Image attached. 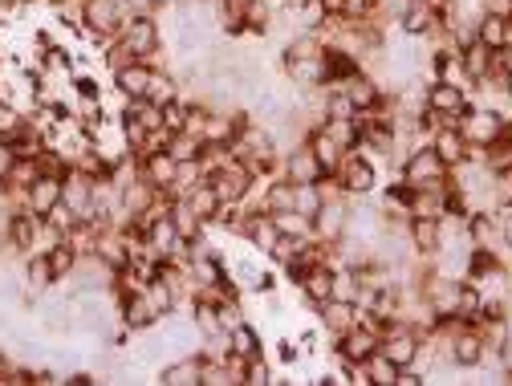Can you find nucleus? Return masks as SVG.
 I'll use <instances>...</instances> for the list:
<instances>
[{
  "mask_svg": "<svg viewBox=\"0 0 512 386\" xmlns=\"http://www.w3.org/2000/svg\"><path fill=\"white\" fill-rule=\"evenodd\" d=\"M431 151H435L447 167H456V163H464V159H468V143H464V135L456 131V126H443V131H431Z\"/></svg>",
  "mask_w": 512,
  "mask_h": 386,
  "instance_id": "nucleus-19",
  "label": "nucleus"
},
{
  "mask_svg": "<svg viewBox=\"0 0 512 386\" xmlns=\"http://www.w3.org/2000/svg\"><path fill=\"white\" fill-rule=\"evenodd\" d=\"M200 183H204L200 159H187V163L175 167V179H171V187H167V196H187V191H191V187H200Z\"/></svg>",
  "mask_w": 512,
  "mask_h": 386,
  "instance_id": "nucleus-27",
  "label": "nucleus"
},
{
  "mask_svg": "<svg viewBox=\"0 0 512 386\" xmlns=\"http://www.w3.org/2000/svg\"><path fill=\"white\" fill-rule=\"evenodd\" d=\"M37 175H41V167H37V159H13V167H9V175H5V187H21V191H29Z\"/></svg>",
  "mask_w": 512,
  "mask_h": 386,
  "instance_id": "nucleus-29",
  "label": "nucleus"
},
{
  "mask_svg": "<svg viewBox=\"0 0 512 386\" xmlns=\"http://www.w3.org/2000/svg\"><path fill=\"white\" fill-rule=\"evenodd\" d=\"M342 90H346V98L354 102V110H358V114L387 102V90H382V86H378V78H374V74H366V70H354V74L342 82Z\"/></svg>",
  "mask_w": 512,
  "mask_h": 386,
  "instance_id": "nucleus-10",
  "label": "nucleus"
},
{
  "mask_svg": "<svg viewBox=\"0 0 512 386\" xmlns=\"http://www.w3.org/2000/svg\"><path fill=\"white\" fill-rule=\"evenodd\" d=\"M224 334H228V354H240V358H261L265 354V338L252 321H240V326H232Z\"/></svg>",
  "mask_w": 512,
  "mask_h": 386,
  "instance_id": "nucleus-18",
  "label": "nucleus"
},
{
  "mask_svg": "<svg viewBox=\"0 0 512 386\" xmlns=\"http://www.w3.org/2000/svg\"><path fill=\"white\" fill-rule=\"evenodd\" d=\"M175 98H183V90H179V78H175L171 70H155V66H151L147 102H155V106H167V102H175Z\"/></svg>",
  "mask_w": 512,
  "mask_h": 386,
  "instance_id": "nucleus-25",
  "label": "nucleus"
},
{
  "mask_svg": "<svg viewBox=\"0 0 512 386\" xmlns=\"http://www.w3.org/2000/svg\"><path fill=\"white\" fill-rule=\"evenodd\" d=\"M281 175L293 179V183H322V179H326V167L317 163V155L309 151V143H297L293 151H285Z\"/></svg>",
  "mask_w": 512,
  "mask_h": 386,
  "instance_id": "nucleus-9",
  "label": "nucleus"
},
{
  "mask_svg": "<svg viewBox=\"0 0 512 386\" xmlns=\"http://www.w3.org/2000/svg\"><path fill=\"white\" fill-rule=\"evenodd\" d=\"M167 216H171V224H175L179 240H200V236H204V220H200L196 212H191V204H187L183 196H171Z\"/></svg>",
  "mask_w": 512,
  "mask_h": 386,
  "instance_id": "nucleus-21",
  "label": "nucleus"
},
{
  "mask_svg": "<svg viewBox=\"0 0 512 386\" xmlns=\"http://www.w3.org/2000/svg\"><path fill=\"white\" fill-rule=\"evenodd\" d=\"M57 204H61V175H37L29 187V212L45 220Z\"/></svg>",
  "mask_w": 512,
  "mask_h": 386,
  "instance_id": "nucleus-14",
  "label": "nucleus"
},
{
  "mask_svg": "<svg viewBox=\"0 0 512 386\" xmlns=\"http://www.w3.org/2000/svg\"><path fill=\"white\" fill-rule=\"evenodd\" d=\"M346 224H350V196L346 191H334V196L322 200V208L313 216V240L338 244L346 236Z\"/></svg>",
  "mask_w": 512,
  "mask_h": 386,
  "instance_id": "nucleus-5",
  "label": "nucleus"
},
{
  "mask_svg": "<svg viewBox=\"0 0 512 386\" xmlns=\"http://www.w3.org/2000/svg\"><path fill=\"white\" fill-rule=\"evenodd\" d=\"M423 102H427V110H435V114H452V118H460L468 106H472V94H468V86H456V82H427L423 86Z\"/></svg>",
  "mask_w": 512,
  "mask_h": 386,
  "instance_id": "nucleus-8",
  "label": "nucleus"
},
{
  "mask_svg": "<svg viewBox=\"0 0 512 386\" xmlns=\"http://www.w3.org/2000/svg\"><path fill=\"white\" fill-rule=\"evenodd\" d=\"M208 183H212V191L220 196V204H224V208H236V204L248 196V191H252L256 175H252V167H248V163L228 159L220 171H212V175H208Z\"/></svg>",
  "mask_w": 512,
  "mask_h": 386,
  "instance_id": "nucleus-4",
  "label": "nucleus"
},
{
  "mask_svg": "<svg viewBox=\"0 0 512 386\" xmlns=\"http://www.w3.org/2000/svg\"><path fill=\"white\" fill-rule=\"evenodd\" d=\"M25 5H33V0H25Z\"/></svg>",
  "mask_w": 512,
  "mask_h": 386,
  "instance_id": "nucleus-33",
  "label": "nucleus"
},
{
  "mask_svg": "<svg viewBox=\"0 0 512 386\" xmlns=\"http://www.w3.org/2000/svg\"><path fill=\"white\" fill-rule=\"evenodd\" d=\"M399 175H403L411 187H427V183H447V175H452V167H447V163H443V159L431 151V143H423V147H415V151L403 159Z\"/></svg>",
  "mask_w": 512,
  "mask_h": 386,
  "instance_id": "nucleus-6",
  "label": "nucleus"
},
{
  "mask_svg": "<svg viewBox=\"0 0 512 386\" xmlns=\"http://www.w3.org/2000/svg\"><path fill=\"white\" fill-rule=\"evenodd\" d=\"M13 159H17V155H13V147H9L5 139H0V183H5V175H9V167H13Z\"/></svg>",
  "mask_w": 512,
  "mask_h": 386,
  "instance_id": "nucleus-32",
  "label": "nucleus"
},
{
  "mask_svg": "<svg viewBox=\"0 0 512 386\" xmlns=\"http://www.w3.org/2000/svg\"><path fill=\"white\" fill-rule=\"evenodd\" d=\"M78 248L70 244V240H57L49 252H45V265H49V273H53V281H66L70 273H74V265H78Z\"/></svg>",
  "mask_w": 512,
  "mask_h": 386,
  "instance_id": "nucleus-23",
  "label": "nucleus"
},
{
  "mask_svg": "<svg viewBox=\"0 0 512 386\" xmlns=\"http://www.w3.org/2000/svg\"><path fill=\"white\" fill-rule=\"evenodd\" d=\"M200 350L196 354H179V358H167L155 374V382L163 386H200Z\"/></svg>",
  "mask_w": 512,
  "mask_h": 386,
  "instance_id": "nucleus-11",
  "label": "nucleus"
},
{
  "mask_svg": "<svg viewBox=\"0 0 512 386\" xmlns=\"http://www.w3.org/2000/svg\"><path fill=\"white\" fill-rule=\"evenodd\" d=\"M200 151H204V139H200V135H187V131H171V139H167V155H171L175 163L200 159Z\"/></svg>",
  "mask_w": 512,
  "mask_h": 386,
  "instance_id": "nucleus-26",
  "label": "nucleus"
},
{
  "mask_svg": "<svg viewBox=\"0 0 512 386\" xmlns=\"http://www.w3.org/2000/svg\"><path fill=\"white\" fill-rule=\"evenodd\" d=\"M492 57H496V49H488L480 37H468V41L460 45V61H464V78H468V90L492 74Z\"/></svg>",
  "mask_w": 512,
  "mask_h": 386,
  "instance_id": "nucleus-12",
  "label": "nucleus"
},
{
  "mask_svg": "<svg viewBox=\"0 0 512 386\" xmlns=\"http://www.w3.org/2000/svg\"><path fill=\"white\" fill-rule=\"evenodd\" d=\"M183 200L191 204V212H196V216H200L204 224H212V220L220 216V208H224V204H220V196H216V191H212V183H208V179H204L200 187H191V191H187V196H183Z\"/></svg>",
  "mask_w": 512,
  "mask_h": 386,
  "instance_id": "nucleus-24",
  "label": "nucleus"
},
{
  "mask_svg": "<svg viewBox=\"0 0 512 386\" xmlns=\"http://www.w3.org/2000/svg\"><path fill=\"white\" fill-rule=\"evenodd\" d=\"M25 122H29V118H25V110H17L13 102L0 98V139L13 143V139H17V131H21Z\"/></svg>",
  "mask_w": 512,
  "mask_h": 386,
  "instance_id": "nucleus-30",
  "label": "nucleus"
},
{
  "mask_svg": "<svg viewBox=\"0 0 512 386\" xmlns=\"http://www.w3.org/2000/svg\"><path fill=\"white\" fill-rule=\"evenodd\" d=\"M334 183L346 191V196H370V191L378 187V163L354 147V151H346L342 163L334 167Z\"/></svg>",
  "mask_w": 512,
  "mask_h": 386,
  "instance_id": "nucleus-2",
  "label": "nucleus"
},
{
  "mask_svg": "<svg viewBox=\"0 0 512 386\" xmlns=\"http://www.w3.org/2000/svg\"><path fill=\"white\" fill-rule=\"evenodd\" d=\"M313 317H317V326H322V334L338 342L346 330H354V326H358L362 309H358L354 301H342V297H326L322 305H313Z\"/></svg>",
  "mask_w": 512,
  "mask_h": 386,
  "instance_id": "nucleus-7",
  "label": "nucleus"
},
{
  "mask_svg": "<svg viewBox=\"0 0 512 386\" xmlns=\"http://www.w3.org/2000/svg\"><path fill=\"white\" fill-rule=\"evenodd\" d=\"M175 159L167 155V151H155V155H139V175L155 187V191H167L171 187V179H175Z\"/></svg>",
  "mask_w": 512,
  "mask_h": 386,
  "instance_id": "nucleus-17",
  "label": "nucleus"
},
{
  "mask_svg": "<svg viewBox=\"0 0 512 386\" xmlns=\"http://www.w3.org/2000/svg\"><path fill=\"white\" fill-rule=\"evenodd\" d=\"M407 240L419 256H431L439 252V216H411V228H407Z\"/></svg>",
  "mask_w": 512,
  "mask_h": 386,
  "instance_id": "nucleus-16",
  "label": "nucleus"
},
{
  "mask_svg": "<svg viewBox=\"0 0 512 386\" xmlns=\"http://www.w3.org/2000/svg\"><path fill=\"white\" fill-rule=\"evenodd\" d=\"M183 118H187V98H175L163 106V131H183Z\"/></svg>",
  "mask_w": 512,
  "mask_h": 386,
  "instance_id": "nucleus-31",
  "label": "nucleus"
},
{
  "mask_svg": "<svg viewBox=\"0 0 512 386\" xmlns=\"http://www.w3.org/2000/svg\"><path fill=\"white\" fill-rule=\"evenodd\" d=\"M118 37L131 45V53H135L139 61H151V57L163 49V29H159L155 13H126Z\"/></svg>",
  "mask_w": 512,
  "mask_h": 386,
  "instance_id": "nucleus-3",
  "label": "nucleus"
},
{
  "mask_svg": "<svg viewBox=\"0 0 512 386\" xmlns=\"http://www.w3.org/2000/svg\"><path fill=\"white\" fill-rule=\"evenodd\" d=\"M508 33H512V17L480 13V21H476V37H480L488 49H504V45H508Z\"/></svg>",
  "mask_w": 512,
  "mask_h": 386,
  "instance_id": "nucleus-22",
  "label": "nucleus"
},
{
  "mask_svg": "<svg viewBox=\"0 0 512 386\" xmlns=\"http://www.w3.org/2000/svg\"><path fill=\"white\" fill-rule=\"evenodd\" d=\"M322 187L317 183H297V191H293V212H301V216H317V208H322Z\"/></svg>",
  "mask_w": 512,
  "mask_h": 386,
  "instance_id": "nucleus-28",
  "label": "nucleus"
},
{
  "mask_svg": "<svg viewBox=\"0 0 512 386\" xmlns=\"http://www.w3.org/2000/svg\"><path fill=\"white\" fill-rule=\"evenodd\" d=\"M293 285H297V293L305 297V305H322V301L334 293V269H326V265H309Z\"/></svg>",
  "mask_w": 512,
  "mask_h": 386,
  "instance_id": "nucleus-13",
  "label": "nucleus"
},
{
  "mask_svg": "<svg viewBox=\"0 0 512 386\" xmlns=\"http://www.w3.org/2000/svg\"><path fill=\"white\" fill-rule=\"evenodd\" d=\"M126 13H131V9H126V0H86V5H82V33L106 45V41L118 37Z\"/></svg>",
  "mask_w": 512,
  "mask_h": 386,
  "instance_id": "nucleus-1",
  "label": "nucleus"
},
{
  "mask_svg": "<svg viewBox=\"0 0 512 386\" xmlns=\"http://www.w3.org/2000/svg\"><path fill=\"white\" fill-rule=\"evenodd\" d=\"M305 143H309V151L317 155V163L326 167V175H334V167L342 163V155H346V147L326 131V126H313V131L305 135Z\"/></svg>",
  "mask_w": 512,
  "mask_h": 386,
  "instance_id": "nucleus-15",
  "label": "nucleus"
},
{
  "mask_svg": "<svg viewBox=\"0 0 512 386\" xmlns=\"http://www.w3.org/2000/svg\"><path fill=\"white\" fill-rule=\"evenodd\" d=\"M114 90L122 98H147V82H151V66L147 61H135V66H126V70H114Z\"/></svg>",
  "mask_w": 512,
  "mask_h": 386,
  "instance_id": "nucleus-20",
  "label": "nucleus"
}]
</instances>
